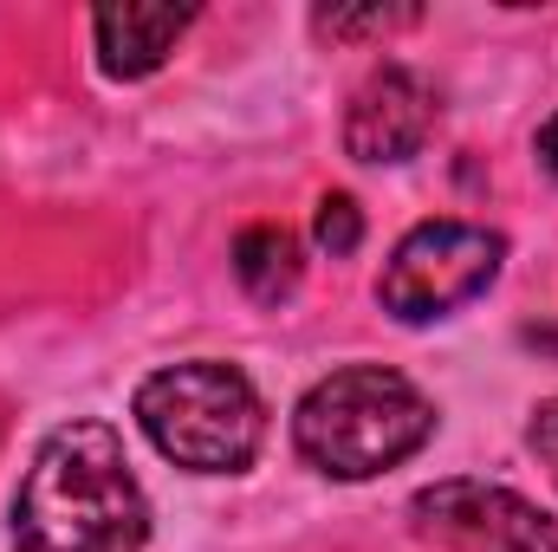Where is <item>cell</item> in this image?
<instances>
[{
	"mask_svg": "<svg viewBox=\"0 0 558 552\" xmlns=\"http://www.w3.org/2000/svg\"><path fill=\"white\" fill-rule=\"evenodd\" d=\"M435 435V410L403 371L384 364H351L312 384L292 410L299 455L331 475V481H371L397 461H410Z\"/></svg>",
	"mask_w": 558,
	"mask_h": 552,
	"instance_id": "7a4b0ae2",
	"label": "cell"
},
{
	"mask_svg": "<svg viewBox=\"0 0 558 552\" xmlns=\"http://www.w3.org/2000/svg\"><path fill=\"white\" fill-rule=\"evenodd\" d=\"M312 235H318V248H325V254H351V248L364 241V208H357L351 195H325V202H318Z\"/></svg>",
	"mask_w": 558,
	"mask_h": 552,
	"instance_id": "9c48e42d",
	"label": "cell"
},
{
	"mask_svg": "<svg viewBox=\"0 0 558 552\" xmlns=\"http://www.w3.org/2000/svg\"><path fill=\"white\" fill-rule=\"evenodd\" d=\"M533 149H539V163H546V169L558 176V118H546V124H539V137H533Z\"/></svg>",
	"mask_w": 558,
	"mask_h": 552,
	"instance_id": "7c38bea8",
	"label": "cell"
},
{
	"mask_svg": "<svg viewBox=\"0 0 558 552\" xmlns=\"http://www.w3.org/2000/svg\"><path fill=\"white\" fill-rule=\"evenodd\" d=\"M507 261V241L494 228H474V221H422L397 241V254L384 261L377 279V299L390 319L403 325H428V319H448L454 305L481 299Z\"/></svg>",
	"mask_w": 558,
	"mask_h": 552,
	"instance_id": "277c9868",
	"label": "cell"
},
{
	"mask_svg": "<svg viewBox=\"0 0 558 552\" xmlns=\"http://www.w3.org/2000/svg\"><path fill=\"white\" fill-rule=\"evenodd\" d=\"M189 7H162V0H124V7H98L92 13V33H98V65L111 79H143L156 72L175 39L189 33Z\"/></svg>",
	"mask_w": 558,
	"mask_h": 552,
	"instance_id": "52a82bcc",
	"label": "cell"
},
{
	"mask_svg": "<svg viewBox=\"0 0 558 552\" xmlns=\"http://www.w3.org/2000/svg\"><path fill=\"white\" fill-rule=\"evenodd\" d=\"M137 422L175 468H195V475H241L267 435L260 391L234 364H215V358L143 377Z\"/></svg>",
	"mask_w": 558,
	"mask_h": 552,
	"instance_id": "3957f363",
	"label": "cell"
},
{
	"mask_svg": "<svg viewBox=\"0 0 558 552\" xmlns=\"http://www.w3.org/2000/svg\"><path fill=\"white\" fill-rule=\"evenodd\" d=\"M526 448L539 455V468L553 475V488H558V397H553V404H539V410H533V429H526Z\"/></svg>",
	"mask_w": 558,
	"mask_h": 552,
	"instance_id": "8fae6325",
	"label": "cell"
},
{
	"mask_svg": "<svg viewBox=\"0 0 558 552\" xmlns=\"http://www.w3.org/2000/svg\"><path fill=\"white\" fill-rule=\"evenodd\" d=\"M422 540H441L454 552H558V527L494 481H435L410 501Z\"/></svg>",
	"mask_w": 558,
	"mask_h": 552,
	"instance_id": "5b68a950",
	"label": "cell"
},
{
	"mask_svg": "<svg viewBox=\"0 0 558 552\" xmlns=\"http://www.w3.org/2000/svg\"><path fill=\"white\" fill-rule=\"evenodd\" d=\"M299 235L292 228H279V221H260V228H247L241 241H234V274L241 286L260 299V305H274L286 299L292 286H299Z\"/></svg>",
	"mask_w": 558,
	"mask_h": 552,
	"instance_id": "ba28073f",
	"label": "cell"
},
{
	"mask_svg": "<svg viewBox=\"0 0 558 552\" xmlns=\"http://www.w3.org/2000/svg\"><path fill=\"white\" fill-rule=\"evenodd\" d=\"M390 26H416V7H371V13H318V33L351 39V33H390Z\"/></svg>",
	"mask_w": 558,
	"mask_h": 552,
	"instance_id": "30bf717a",
	"label": "cell"
},
{
	"mask_svg": "<svg viewBox=\"0 0 558 552\" xmlns=\"http://www.w3.org/2000/svg\"><path fill=\"white\" fill-rule=\"evenodd\" d=\"M13 540L20 552H137L149 540V501L111 422H59L33 448Z\"/></svg>",
	"mask_w": 558,
	"mask_h": 552,
	"instance_id": "6da1fadb",
	"label": "cell"
},
{
	"mask_svg": "<svg viewBox=\"0 0 558 552\" xmlns=\"http://www.w3.org/2000/svg\"><path fill=\"white\" fill-rule=\"evenodd\" d=\"M435 131V85L410 65H377L344 111V149L357 163H410Z\"/></svg>",
	"mask_w": 558,
	"mask_h": 552,
	"instance_id": "8992f818",
	"label": "cell"
}]
</instances>
